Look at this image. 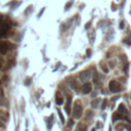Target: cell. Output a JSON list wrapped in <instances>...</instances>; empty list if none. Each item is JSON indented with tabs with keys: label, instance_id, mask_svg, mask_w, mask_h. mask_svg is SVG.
<instances>
[{
	"label": "cell",
	"instance_id": "obj_7",
	"mask_svg": "<svg viewBox=\"0 0 131 131\" xmlns=\"http://www.w3.org/2000/svg\"><path fill=\"white\" fill-rule=\"evenodd\" d=\"M89 78H90V72H89V71H84V72H82V73H80V79H81V81L86 82Z\"/></svg>",
	"mask_w": 131,
	"mask_h": 131
},
{
	"label": "cell",
	"instance_id": "obj_8",
	"mask_svg": "<svg viewBox=\"0 0 131 131\" xmlns=\"http://www.w3.org/2000/svg\"><path fill=\"white\" fill-rule=\"evenodd\" d=\"M71 102H72V97H71V95H69L67 105H66V106H65V110H66V112H67L68 115H70V113H71Z\"/></svg>",
	"mask_w": 131,
	"mask_h": 131
},
{
	"label": "cell",
	"instance_id": "obj_25",
	"mask_svg": "<svg viewBox=\"0 0 131 131\" xmlns=\"http://www.w3.org/2000/svg\"><path fill=\"white\" fill-rule=\"evenodd\" d=\"M0 68H1V63H0Z\"/></svg>",
	"mask_w": 131,
	"mask_h": 131
},
{
	"label": "cell",
	"instance_id": "obj_14",
	"mask_svg": "<svg viewBox=\"0 0 131 131\" xmlns=\"http://www.w3.org/2000/svg\"><path fill=\"white\" fill-rule=\"evenodd\" d=\"M98 81V74L97 73H94V76H93V82L94 83H97Z\"/></svg>",
	"mask_w": 131,
	"mask_h": 131
},
{
	"label": "cell",
	"instance_id": "obj_12",
	"mask_svg": "<svg viewBox=\"0 0 131 131\" xmlns=\"http://www.w3.org/2000/svg\"><path fill=\"white\" fill-rule=\"evenodd\" d=\"M73 3H74V1H73V0H71V1H69V2L67 3V4H66L65 8H66V9H69V8H70L71 6H72V4H73Z\"/></svg>",
	"mask_w": 131,
	"mask_h": 131
},
{
	"label": "cell",
	"instance_id": "obj_2",
	"mask_svg": "<svg viewBox=\"0 0 131 131\" xmlns=\"http://www.w3.org/2000/svg\"><path fill=\"white\" fill-rule=\"evenodd\" d=\"M109 88H110V90H111L112 92H119L120 90H121V87H120L119 83L117 81H115V80H113V81L110 82Z\"/></svg>",
	"mask_w": 131,
	"mask_h": 131
},
{
	"label": "cell",
	"instance_id": "obj_9",
	"mask_svg": "<svg viewBox=\"0 0 131 131\" xmlns=\"http://www.w3.org/2000/svg\"><path fill=\"white\" fill-rule=\"evenodd\" d=\"M118 112L121 113V114H124V115H128V110L125 108V106L121 103V105L119 106V109H118Z\"/></svg>",
	"mask_w": 131,
	"mask_h": 131
},
{
	"label": "cell",
	"instance_id": "obj_16",
	"mask_svg": "<svg viewBox=\"0 0 131 131\" xmlns=\"http://www.w3.org/2000/svg\"><path fill=\"white\" fill-rule=\"evenodd\" d=\"M58 115H60V120H61V122H65V119H64V116L63 115H61V113H60V110H58Z\"/></svg>",
	"mask_w": 131,
	"mask_h": 131
},
{
	"label": "cell",
	"instance_id": "obj_15",
	"mask_svg": "<svg viewBox=\"0 0 131 131\" xmlns=\"http://www.w3.org/2000/svg\"><path fill=\"white\" fill-rule=\"evenodd\" d=\"M106 99H103V101H102V103H101V109L105 110V109H106Z\"/></svg>",
	"mask_w": 131,
	"mask_h": 131
},
{
	"label": "cell",
	"instance_id": "obj_22",
	"mask_svg": "<svg viewBox=\"0 0 131 131\" xmlns=\"http://www.w3.org/2000/svg\"><path fill=\"white\" fill-rule=\"evenodd\" d=\"M90 54H91V52H90V50L88 49V50H87V55L89 56V55H90Z\"/></svg>",
	"mask_w": 131,
	"mask_h": 131
},
{
	"label": "cell",
	"instance_id": "obj_1",
	"mask_svg": "<svg viewBox=\"0 0 131 131\" xmlns=\"http://www.w3.org/2000/svg\"><path fill=\"white\" fill-rule=\"evenodd\" d=\"M82 112H83V109H82V106L77 103L75 106H74V111H73V116L75 119H80L81 116H82Z\"/></svg>",
	"mask_w": 131,
	"mask_h": 131
},
{
	"label": "cell",
	"instance_id": "obj_4",
	"mask_svg": "<svg viewBox=\"0 0 131 131\" xmlns=\"http://www.w3.org/2000/svg\"><path fill=\"white\" fill-rule=\"evenodd\" d=\"M117 120H128V118H127V115H124V114L117 112L113 116V121H117Z\"/></svg>",
	"mask_w": 131,
	"mask_h": 131
},
{
	"label": "cell",
	"instance_id": "obj_18",
	"mask_svg": "<svg viewBox=\"0 0 131 131\" xmlns=\"http://www.w3.org/2000/svg\"><path fill=\"white\" fill-rule=\"evenodd\" d=\"M2 23H3V15H0V26L2 25Z\"/></svg>",
	"mask_w": 131,
	"mask_h": 131
},
{
	"label": "cell",
	"instance_id": "obj_21",
	"mask_svg": "<svg viewBox=\"0 0 131 131\" xmlns=\"http://www.w3.org/2000/svg\"><path fill=\"white\" fill-rule=\"evenodd\" d=\"M30 81H31V79H28V80L26 81V85H29L30 84Z\"/></svg>",
	"mask_w": 131,
	"mask_h": 131
},
{
	"label": "cell",
	"instance_id": "obj_17",
	"mask_svg": "<svg viewBox=\"0 0 131 131\" xmlns=\"http://www.w3.org/2000/svg\"><path fill=\"white\" fill-rule=\"evenodd\" d=\"M31 9H32V6H29V7H28V9H27L26 11H25V13H26V15H28V13L31 11Z\"/></svg>",
	"mask_w": 131,
	"mask_h": 131
},
{
	"label": "cell",
	"instance_id": "obj_24",
	"mask_svg": "<svg viewBox=\"0 0 131 131\" xmlns=\"http://www.w3.org/2000/svg\"><path fill=\"white\" fill-rule=\"evenodd\" d=\"M0 127H3V124L1 123V121H0Z\"/></svg>",
	"mask_w": 131,
	"mask_h": 131
},
{
	"label": "cell",
	"instance_id": "obj_13",
	"mask_svg": "<svg viewBox=\"0 0 131 131\" xmlns=\"http://www.w3.org/2000/svg\"><path fill=\"white\" fill-rule=\"evenodd\" d=\"M63 102H64V99L60 97V96H58V97L56 98V103L57 105H63Z\"/></svg>",
	"mask_w": 131,
	"mask_h": 131
},
{
	"label": "cell",
	"instance_id": "obj_10",
	"mask_svg": "<svg viewBox=\"0 0 131 131\" xmlns=\"http://www.w3.org/2000/svg\"><path fill=\"white\" fill-rule=\"evenodd\" d=\"M98 102H99V99H98V98H96V99H94V101H91L92 108H94V109L97 108V106H98Z\"/></svg>",
	"mask_w": 131,
	"mask_h": 131
},
{
	"label": "cell",
	"instance_id": "obj_3",
	"mask_svg": "<svg viewBox=\"0 0 131 131\" xmlns=\"http://www.w3.org/2000/svg\"><path fill=\"white\" fill-rule=\"evenodd\" d=\"M10 25L8 23H2V25L0 26V37H3L6 35V32H7V30L9 29Z\"/></svg>",
	"mask_w": 131,
	"mask_h": 131
},
{
	"label": "cell",
	"instance_id": "obj_6",
	"mask_svg": "<svg viewBox=\"0 0 131 131\" xmlns=\"http://www.w3.org/2000/svg\"><path fill=\"white\" fill-rule=\"evenodd\" d=\"M91 90H92V85L90 83H88V82L82 86V91H83V93H85V94L90 93Z\"/></svg>",
	"mask_w": 131,
	"mask_h": 131
},
{
	"label": "cell",
	"instance_id": "obj_20",
	"mask_svg": "<svg viewBox=\"0 0 131 131\" xmlns=\"http://www.w3.org/2000/svg\"><path fill=\"white\" fill-rule=\"evenodd\" d=\"M120 28L123 29L124 28V22H121V25H120Z\"/></svg>",
	"mask_w": 131,
	"mask_h": 131
},
{
	"label": "cell",
	"instance_id": "obj_5",
	"mask_svg": "<svg viewBox=\"0 0 131 131\" xmlns=\"http://www.w3.org/2000/svg\"><path fill=\"white\" fill-rule=\"evenodd\" d=\"M8 49H9V44H7L6 42H3V41H0V53L5 54Z\"/></svg>",
	"mask_w": 131,
	"mask_h": 131
},
{
	"label": "cell",
	"instance_id": "obj_11",
	"mask_svg": "<svg viewBox=\"0 0 131 131\" xmlns=\"http://www.w3.org/2000/svg\"><path fill=\"white\" fill-rule=\"evenodd\" d=\"M71 87H72V88H74V89H78L77 82H76V81H72V82H71Z\"/></svg>",
	"mask_w": 131,
	"mask_h": 131
},
{
	"label": "cell",
	"instance_id": "obj_19",
	"mask_svg": "<svg viewBox=\"0 0 131 131\" xmlns=\"http://www.w3.org/2000/svg\"><path fill=\"white\" fill-rule=\"evenodd\" d=\"M72 125H73V120H70V121H69V126H72Z\"/></svg>",
	"mask_w": 131,
	"mask_h": 131
},
{
	"label": "cell",
	"instance_id": "obj_23",
	"mask_svg": "<svg viewBox=\"0 0 131 131\" xmlns=\"http://www.w3.org/2000/svg\"><path fill=\"white\" fill-rule=\"evenodd\" d=\"M89 25H90V23H88L87 25H86V29H88V28H89Z\"/></svg>",
	"mask_w": 131,
	"mask_h": 131
}]
</instances>
